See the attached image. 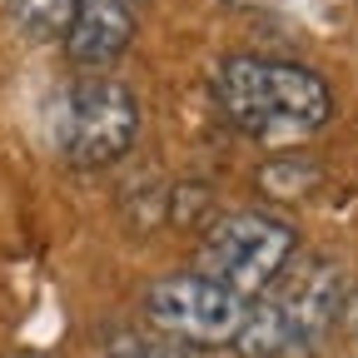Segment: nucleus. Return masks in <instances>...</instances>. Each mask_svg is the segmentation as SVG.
Masks as SVG:
<instances>
[{"label":"nucleus","instance_id":"1","mask_svg":"<svg viewBox=\"0 0 358 358\" xmlns=\"http://www.w3.org/2000/svg\"><path fill=\"white\" fill-rule=\"evenodd\" d=\"M214 100L224 120L259 145H299L334 115V90L324 75L268 55H229L214 70Z\"/></svg>","mask_w":358,"mask_h":358},{"label":"nucleus","instance_id":"8","mask_svg":"<svg viewBox=\"0 0 358 358\" xmlns=\"http://www.w3.org/2000/svg\"><path fill=\"white\" fill-rule=\"evenodd\" d=\"M110 358H185V353L174 343H164V338H120L110 348Z\"/></svg>","mask_w":358,"mask_h":358},{"label":"nucleus","instance_id":"6","mask_svg":"<svg viewBox=\"0 0 358 358\" xmlns=\"http://www.w3.org/2000/svg\"><path fill=\"white\" fill-rule=\"evenodd\" d=\"M65 55L80 70L115 65L134 40V10L129 0H75V15L65 25Z\"/></svg>","mask_w":358,"mask_h":358},{"label":"nucleus","instance_id":"9","mask_svg":"<svg viewBox=\"0 0 358 358\" xmlns=\"http://www.w3.org/2000/svg\"><path fill=\"white\" fill-rule=\"evenodd\" d=\"M343 319H348V334H353V338H358V294H353V299H348V308H343Z\"/></svg>","mask_w":358,"mask_h":358},{"label":"nucleus","instance_id":"3","mask_svg":"<svg viewBox=\"0 0 358 358\" xmlns=\"http://www.w3.org/2000/svg\"><path fill=\"white\" fill-rule=\"evenodd\" d=\"M294 249L299 244L284 219L239 209V214H224L209 224V234L199 244V274L239 299H254L279 279V268L294 259Z\"/></svg>","mask_w":358,"mask_h":358},{"label":"nucleus","instance_id":"2","mask_svg":"<svg viewBox=\"0 0 358 358\" xmlns=\"http://www.w3.org/2000/svg\"><path fill=\"white\" fill-rule=\"evenodd\" d=\"M343 308V284L334 274V264L324 259H289L279 268V279L254 303H244V324L234 348L244 358H289L308 353L329 334V324Z\"/></svg>","mask_w":358,"mask_h":358},{"label":"nucleus","instance_id":"4","mask_svg":"<svg viewBox=\"0 0 358 358\" xmlns=\"http://www.w3.org/2000/svg\"><path fill=\"white\" fill-rule=\"evenodd\" d=\"M134 134H140V100L120 80L90 75L60 95L55 140H60V155L70 164H80V169L115 164L134 145Z\"/></svg>","mask_w":358,"mask_h":358},{"label":"nucleus","instance_id":"5","mask_svg":"<svg viewBox=\"0 0 358 358\" xmlns=\"http://www.w3.org/2000/svg\"><path fill=\"white\" fill-rule=\"evenodd\" d=\"M145 313L150 324L194 348H234L239 324H244V299L219 289L204 274H164L145 289Z\"/></svg>","mask_w":358,"mask_h":358},{"label":"nucleus","instance_id":"7","mask_svg":"<svg viewBox=\"0 0 358 358\" xmlns=\"http://www.w3.org/2000/svg\"><path fill=\"white\" fill-rule=\"evenodd\" d=\"M6 6H10V20L35 40L65 35L70 15H75V0H6Z\"/></svg>","mask_w":358,"mask_h":358}]
</instances>
